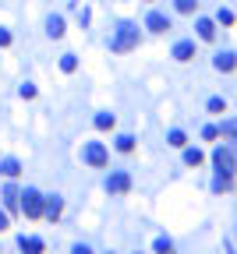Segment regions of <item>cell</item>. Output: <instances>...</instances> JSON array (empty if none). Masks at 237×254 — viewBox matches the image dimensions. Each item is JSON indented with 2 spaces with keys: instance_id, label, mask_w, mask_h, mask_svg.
Wrapping results in <instances>:
<instances>
[{
  "instance_id": "obj_1",
  "label": "cell",
  "mask_w": 237,
  "mask_h": 254,
  "mask_svg": "<svg viewBox=\"0 0 237 254\" xmlns=\"http://www.w3.org/2000/svg\"><path fill=\"white\" fill-rule=\"evenodd\" d=\"M135 46H138V28L135 25H121V32H117V39H113V53H128Z\"/></svg>"
},
{
  "instance_id": "obj_2",
  "label": "cell",
  "mask_w": 237,
  "mask_h": 254,
  "mask_svg": "<svg viewBox=\"0 0 237 254\" xmlns=\"http://www.w3.org/2000/svg\"><path fill=\"white\" fill-rule=\"evenodd\" d=\"M22 212H25L28 219H39V215H43V194H39V191L28 187V191L22 194Z\"/></svg>"
},
{
  "instance_id": "obj_3",
  "label": "cell",
  "mask_w": 237,
  "mask_h": 254,
  "mask_svg": "<svg viewBox=\"0 0 237 254\" xmlns=\"http://www.w3.org/2000/svg\"><path fill=\"white\" fill-rule=\"evenodd\" d=\"M85 162H88V166H107V148H103L99 141H88L85 145Z\"/></svg>"
},
{
  "instance_id": "obj_4",
  "label": "cell",
  "mask_w": 237,
  "mask_h": 254,
  "mask_svg": "<svg viewBox=\"0 0 237 254\" xmlns=\"http://www.w3.org/2000/svg\"><path fill=\"white\" fill-rule=\"evenodd\" d=\"M213 162H216V170H219V173H227V176H234V152H230V148H216V156H213Z\"/></svg>"
},
{
  "instance_id": "obj_5",
  "label": "cell",
  "mask_w": 237,
  "mask_h": 254,
  "mask_svg": "<svg viewBox=\"0 0 237 254\" xmlns=\"http://www.w3.org/2000/svg\"><path fill=\"white\" fill-rule=\"evenodd\" d=\"M128 187H131V176H128V173H113L110 180H107V191H110V194H124Z\"/></svg>"
},
{
  "instance_id": "obj_6",
  "label": "cell",
  "mask_w": 237,
  "mask_h": 254,
  "mask_svg": "<svg viewBox=\"0 0 237 254\" xmlns=\"http://www.w3.org/2000/svg\"><path fill=\"white\" fill-rule=\"evenodd\" d=\"M4 205L11 208V212H18V208H22V194H18V187H14V184L4 187Z\"/></svg>"
},
{
  "instance_id": "obj_7",
  "label": "cell",
  "mask_w": 237,
  "mask_h": 254,
  "mask_svg": "<svg viewBox=\"0 0 237 254\" xmlns=\"http://www.w3.org/2000/svg\"><path fill=\"white\" fill-rule=\"evenodd\" d=\"M145 25H149L152 28V32H167V28H170V18H167V14H149V21H145Z\"/></svg>"
},
{
  "instance_id": "obj_8",
  "label": "cell",
  "mask_w": 237,
  "mask_h": 254,
  "mask_svg": "<svg viewBox=\"0 0 237 254\" xmlns=\"http://www.w3.org/2000/svg\"><path fill=\"white\" fill-rule=\"evenodd\" d=\"M173 57H177V60H191V57H195V42H177Z\"/></svg>"
},
{
  "instance_id": "obj_9",
  "label": "cell",
  "mask_w": 237,
  "mask_h": 254,
  "mask_svg": "<svg viewBox=\"0 0 237 254\" xmlns=\"http://www.w3.org/2000/svg\"><path fill=\"white\" fill-rule=\"evenodd\" d=\"M213 64H216V71H234V67H237V57H234V53H219Z\"/></svg>"
},
{
  "instance_id": "obj_10",
  "label": "cell",
  "mask_w": 237,
  "mask_h": 254,
  "mask_svg": "<svg viewBox=\"0 0 237 254\" xmlns=\"http://www.w3.org/2000/svg\"><path fill=\"white\" fill-rule=\"evenodd\" d=\"M0 173H4V176H18L22 173V162L18 159H4V162H0Z\"/></svg>"
},
{
  "instance_id": "obj_11",
  "label": "cell",
  "mask_w": 237,
  "mask_h": 254,
  "mask_svg": "<svg viewBox=\"0 0 237 254\" xmlns=\"http://www.w3.org/2000/svg\"><path fill=\"white\" fill-rule=\"evenodd\" d=\"M46 32H50L53 39H61V36H64V18H50V21H46Z\"/></svg>"
},
{
  "instance_id": "obj_12",
  "label": "cell",
  "mask_w": 237,
  "mask_h": 254,
  "mask_svg": "<svg viewBox=\"0 0 237 254\" xmlns=\"http://www.w3.org/2000/svg\"><path fill=\"white\" fill-rule=\"evenodd\" d=\"M198 36H202V39H216V25H213L209 18H202V21H198Z\"/></svg>"
},
{
  "instance_id": "obj_13",
  "label": "cell",
  "mask_w": 237,
  "mask_h": 254,
  "mask_svg": "<svg viewBox=\"0 0 237 254\" xmlns=\"http://www.w3.org/2000/svg\"><path fill=\"white\" fill-rule=\"evenodd\" d=\"M43 215H50V219L61 215V198H50L46 205H43Z\"/></svg>"
},
{
  "instance_id": "obj_14",
  "label": "cell",
  "mask_w": 237,
  "mask_h": 254,
  "mask_svg": "<svg viewBox=\"0 0 237 254\" xmlns=\"http://www.w3.org/2000/svg\"><path fill=\"white\" fill-rule=\"evenodd\" d=\"M184 162H188V166H202L205 156L198 152V148H188V152H184Z\"/></svg>"
},
{
  "instance_id": "obj_15",
  "label": "cell",
  "mask_w": 237,
  "mask_h": 254,
  "mask_svg": "<svg viewBox=\"0 0 237 254\" xmlns=\"http://www.w3.org/2000/svg\"><path fill=\"white\" fill-rule=\"evenodd\" d=\"M18 247H22V251H43V240H36V236H28V240H25V236H22Z\"/></svg>"
},
{
  "instance_id": "obj_16",
  "label": "cell",
  "mask_w": 237,
  "mask_h": 254,
  "mask_svg": "<svg viewBox=\"0 0 237 254\" xmlns=\"http://www.w3.org/2000/svg\"><path fill=\"white\" fill-rule=\"evenodd\" d=\"M96 127H99V131H110V127H113V113H99V117H96Z\"/></svg>"
},
{
  "instance_id": "obj_17",
  "label": "cell",
  "mask_w": 237,
  "mask_h": 254,
  "mask_svg": "<svg viewBox=\"0 0 237 254\" xmlns=\"http://www.w3.org/2000/svg\"><path fill=\"white\" fill-rule=\"evenodd\" d=\"M117 148H121V152H131V148H135V138H131V134H121V138H117Z\"/></svg>"
},
{
  "instance_id": "obj_18",
  "label": "cell",
  "mask_w": 237,
  "mask_h": 254,
  "mask_svg": "<svg viewBox=\"0 0 237 254\" xmlns=\"http://www.w3.org/2000/svg\"><path fill=\"white\" fill-rule=\"evenodd\" d=\"M170 145H173V148H184V145H188L184 131H170Z\"/></svg>"
},
{
  "instance_id": "obj_19",
  "label": "cell",
  "mask_w": 237,
  "mask_h": 254,
  "mask_svg": "<svg viewBox=\"0 0 237 254\" xmlns=\"http://www.w3.org/2000/svg\"><path fill=\"white\" fill-rule=\"evenodd\" d=\"M195 7H198V0H177V11H181V14H191Z\"/></svg>"
},
{
  "instance_id": "obj_20",
  "label": "cell",
  "mask_w": 237,
  "mask_h": 254,
  "mask_svg": "<svg viewBox=\"0 0 237 254\" xmlns=\"http://www.w3.org/2000/svg\"><path fill=\"white\" fill-rule=\"evenodd\" d=\"M223 134H227V138H234V145H237V120H227L223 124Z\"/></svg>"
},
{
  "instance_id": "obj_21",
  "label": "cell",
  "mask_w": 237,
  "mask_h": 254,
  "mask_svg": "<svg viewBox=\"0 0 237 254\" xmlns=\"http://www.w3.org/2000/svg\"><path fill=\"white\" fill-rule=\"evenodd\" d=\"M209 113H227V102L223 99H209Z\"/></svg>"
},
{
  "instance_id": "obj_22",
  "label": "cell",
  "mask_w": 237,
  "mask_h": 254,
  "mask_svg": "<svg viewBox=\"0 0 237 254\" xmlns=\"http://www.w3.org/2000/svg\"><path fill=\"white\" fill-rule=\"evenodd\" d=\"M61 67H64V71L71 74V71H75V67H78V57H71V53H67V57H64V60H61Z\"/></svg>"
},
{
  "instance_id": "obj_23",
  "label": "cell",
  "mask_w": 237,
  "mask_h": 254,
  "mask_svg": "<svg viewBox=\"0 0 237 254\" xmlns=\"http://www.w3.org/2000/svg\"><path fill=\"white\" fill-rule=\"evenodd\" d=\"M219 25H234V11H227V7H219Z\"/></svg>"
},
{
  "instance_id": "obj_24",
  "label": "cell",
  "mask_w": 237,
  "mask_h": 254,
  "mask_svg": "<svg viewBox=\"0 0 237 254\" xmlns=\"http://www.w3.org/2000/svg\"><path fill=\"white\" fill-rule=\"evenodd\" d=\"M156 251H163V254H170V251H173V244H170V240H156Z\"/></svg>"
},
{
  "instance_id": "obj_25",
  "label": "cell",
  "mask_w": 237,
  "mask_h": 254,
  "mask_svg": "<svg viewBox=\"0 0 237 254\" xmlns=\"http://www.w3.org/2000/svg\"><path fill=\"white\" fill-rule=\"evenodd\" d=\"M216 134H219V131H216L213 124H209V127H202V138H209V141H213V138H216Z\"/></svg>"
},
{
  "instance_id": "obj_26",
  "label": "cell",
  "mask_w": 237,
  "mask_h": 254,
  "mask_svg": "<svg viewBox=\"0 0 237 254\" xmlns=\"http://www.w3.org/2000/svg\"><path fill=\"white\" fill-rule=\"evenodd\" d=\"M0 46H11V32L7 28H0Z\"/></svg>"
},
{
  "instance_id": "obj_27",
  "label": "cell",
  "mask_w": 237,
  "mask_h": 254,
  "mask_svg": "<svg viewBox=\"0 0 237 254\" xmlns=\"http://www.w3.org/2000/svg\"><path fill=\"white\" fill-rule=\"evenodd\" d=\"M0 230H7V215L4 212H0Z\"/></svg>"
}]
</instances>
